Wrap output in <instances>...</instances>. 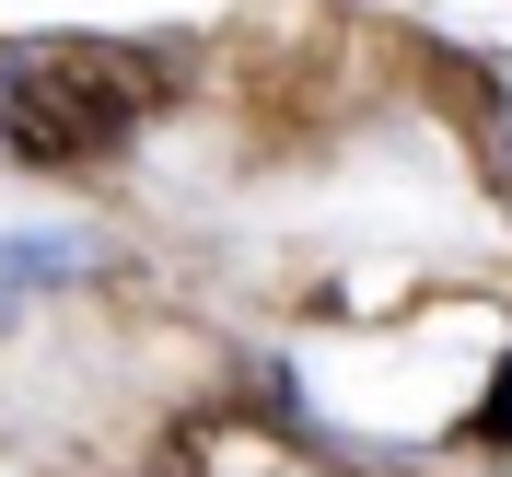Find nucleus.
Segmentation results:
<instances>
[{
  "label": "nucleus",
  "instance_id": "f257e3e1",
  "mask_svg": "<svg viewBox=\"0 0 512 477\" xmlns=\"http://www.w3.org/2000/svg\"><path fill=\"white\" fill-rule=\"evenodd\" d=\"M163 94H175V59L163 47H59V59H35V70L0 82V140L24 163H94Z\"/></svg>",
  "mask_w": 512,
  "mask_h": 477
},
{
  "label": "nucleus",
  "instance_id": "f03ea898",
  "mask_svg": "<svg viewBox=\"0 0 512 477\" xmlns=\"http://www.w3.org/2000/svg\"><path fill=\"white\" fill-rule=\"evenodd\" d=\"M70 268H82V245H0V326L24 315L47 280H70Z\"/></svg>",
  "mask_w": 512,
  "mask_h": 477
},
{
  "label": "nucleus",
  "instance_id": "7ed1b4c3",
  "mask_svg": "<svg viewBox=\"0 0 512 477\" xmlns=\"http://www.w3.org/2000/svg\"><path fill=\"white\" fill-rule=\"evenodd\" d=\"M478 443H512V350H501V373H489V396H478Z\"/></svg>",
  "mask_w": 512,
  "mask_h": 477
}]
</instances>
